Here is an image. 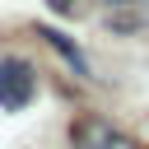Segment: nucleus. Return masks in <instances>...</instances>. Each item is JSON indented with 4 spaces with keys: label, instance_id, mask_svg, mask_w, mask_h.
Returning <instances> with one entry per match:
<instances>
[{
    "label": "nucleus",
    "instance_id": "obj_1",
    "mask_svg": "<svg viewBox=\"0 0 149 149\" xmlns=\"http://www.w3.org/2000/svg\"><path fill=\"white\" fill-rule=\"evenodd\" d=\"M33 88H37L33 65H28V61H19V56H5V61H0V107H5V112L28 107Z\"/></svg>",
    "mask_w": 149,
    "mask_h": 149
},
{
    "label": "nucleus",
    "instance_id": "obj_2",
    "mask_svg": "<svg viewBox=\"0 0 149 149\" xmlns=\"http://www.w3.org/2000/svg\"><path fill=\"white\" fill-rule=\"evenodd\" d=\"M74 149H135V140H126L121 130H112V126H102V121H88L84 130H79V144Z\"/></svg>",
    "mask_w": 149,
    "mask_h": 149
},
{
    "label": "nucleus",
    "instance_id": "obj_3",
    "mask_svg": "<svg viewBox=\"0 0 149 149\" xmlns=\"http://www.w3.org/2000/svg\"><path fill=\"white\" fill-rule=\"evenodd\" d=\"M42 37H47V42H51V47H56V51H61V56H65V61H70V65L79 70V74L88 70V65H84V56H79V51H74L70 42H65V33H56V28H42Z\"/></svg>",
    "mask_w": 149,
    "mask_h": 149
},
{
    "label": "nucleus",
    "instance_id": "obj_4",
    "mask_svg": "<svg viewBox=\"0 0 149 149\" xmlns=\"http://www.w3.org/2000/svg\"><path fill=\"white\" fill-rule=\"evenodd\" d=\"M112 5H121V0H112Z\"/></svg>",
    "mask_w": 149,
    "mask_h": 149
}]
</instances>
